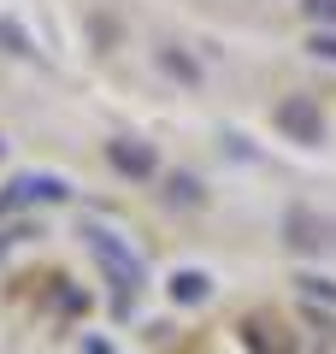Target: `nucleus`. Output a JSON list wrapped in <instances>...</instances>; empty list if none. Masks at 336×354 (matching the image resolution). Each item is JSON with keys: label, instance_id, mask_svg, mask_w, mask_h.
I'll return each instance as SVG.
<instances>
[{"label": "nucleus", "instance_id": "obj_1", "mask_svg": "<svg viewBox=\"0 0 336 354\" xmlns=\"http://www.w3.org/2000/svg\"><path fill=\"white\" fill-rule=\"evenodd\" d=\"M30 201H71V183H65V177H48V171H24V177H12V183L0 189V213L30 207Z\"/></svg>", "mask_w": 336, "mask_h": 354}, {"label": "nucleus", "instance_id": "obj_2", "mask_svg": "<svg viewBox=\"0 0 336 354\" xmlns=\"http://www.w3.org/2000/svg\"><path fill=\"white\" fill-rule=\"evenodd\" d=\"M277 130H283L289 142H324V113L312 95H289L283 106H277Z\"/></svg>", "mask_w": 336, "mask_h": 354}, {"label": "nucleus", "instance_id": "obj_3", "mask_svg": "<svg viewBox=\"0 0 336 354\" xmlns=\"http://www.w3.org/2000/svg\"><path fill=\"white\" fill-rule=\"evenodd\" d=\"M106 160H112L118 177H153V171H160V153H153L142 136H112L106 142Z\"/></svg>", "mask_w": 336, "mask_h": 354}, {"label": "nucleus", "instance_id": "obj_4", "mask_svg": "<svg viewBox=\"0 0 336 354\" xmlns=\"http://www.w3.org/2000/svg\"><path fill=\"white\" fill-rule=\"evenodd\" d=\"M242 342H248V354H295V337H289L283 319H272V313L242 319Z\"/></svg>", "mask_w": 336, "mask_h": 354}, {"label": "nucleus", "instance_id": "obj_5", "mask_svg": "<svg viewBox=\"0 0 336 354\" xmlns=\"http://www.w3.org/2000/svg\"><path fill=\"white\" fill-rule=\"evenodd\" d=\"M88 242H95V254H100V266H106L112 278H118V290H142V266H136V254H124L118 248V236H106V230H88Z\"/></svg>", "mask_w": 336, "mask_h": 354}, {"label": "nucleus", "instance_id": "obj_6", "mask_svg": "<svg viewBox=\"0 0 336 354\" xmlns=\"http://www.w3.org/2000/svg\"><path fill=\"white\" fill-rule=\"evenodd\" d=\"M165 290H171L177 307H200V301L212 295V278H207V272H195V266H183V272H171V283H165Z\"/></svg>", "mask_w": 336, "mask_h": 354}, {"label": "nucleus", "instance_id": "obj_7", "mask_svg": "<svg viewBox=\"0 0 336 354\" xmlns=\"http://www.w3.org/2000/svg\"><path fill=\"white\" fill-rule=\"evenodd\" d=\"M165 201H171V207H200L207 189H200L195 171H171V177H165Z\"/></svg>", "mask_w": 336, "mask_h": 354}, {"label": "nucleus", "instance_id": "obj_8", "mask_svg": "<svg viewBox=\"0 0 336 354\" xmlns=\"http://www.w3.org/2000/svg\"><path fill=\"white\" fill-rule=\"evenodd\" d=\"M160 65H165V71H171V77H177V83H189V88H195V83H200V65H195V59H189V53H183V48H160Z\"/></svg>", "mask_w": 336, "mask_h": 354}, {"label": "nucleus", "instance_id": "obj_9", "mask_svg": "<svg viewBox=\"0 0 336 354\" xmlns=\"http://www.w3.org/2000/svg\"><path fill=\"white\" fill-rule=\"evenodd\" d=\"M289 242H295V248H324L319 218H312V213H289Z\"/></svg>", "mask_w": 336, "mask_h": 354}, {"label": "nucleus", "instance_id": "obj_10", "mask_svg": "<svg viewBox=\"0 0 336 354\" xmlns=\"http://www.w3.org/2000/svg\"><path fill=\"white\" fill-rule=\"evenodd\" d=\"M301 295H312V301L336 307V283H330V278H301Z\"/></svg>", "mask_w": 336, "mask_h": 354}, {"label": "nucleus", "instance_id": "obj_11", "mask_svg": "<svg viewBox=\"0 0 336 354\" xmlns=\"http://www.w3.org/2000/svg\"><path fill=\"white\" fill-rule=\"evenodd\" d=\"M301 12H307L312 24H336V0H301Z\"/></svg>", "mask_w": 336, "mask_h": 354}, {"label": "nucleus", "instance_id": "obj_12", "mask_svg": "<svg viewBox=\"0 0 336 354\" xmlns=\"http://www.w3.org/2000/svg\"><path fill=\"white\" fill-rule=\"evenodd\" d=\"M0 41H6V53H30V36H24V30H12L6 18H0Z\"/></svg>", "mask_w": 336, "mask_h": 354}, {"label": "nucleus", "instance_id": "obj_13", "mask_svg": "<svg viewBox=\"0 0 336 354\" xmlns=\"http://www.w3.org/2000/svg\"><path fill=\"white\" fill-rule=\"evenodd\" d=\"M307 48H312V53H319V59H336V30H319V36H312V41H307Z\"/></svg>", "mask_w": 336, "mask_h": 354}, {"label": "nucleus", "instance_id": "obj_14", "mask_svg": "<svg viewBox=\"0 0 336 354\" xmlns=\"http://www.w3.org/2000/svg\"><path fill=\"white\" fill-rule=\"evenodd\" d=\"M59 307H65V313H83L88 301H83V290H65V295H59Z\"/></svg>", "mask_w": 336, "mask_h": 354}]
</instances>
